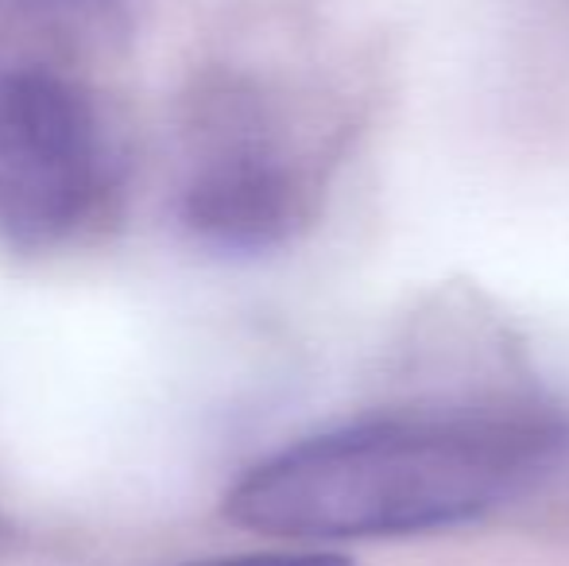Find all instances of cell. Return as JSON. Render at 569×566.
<instances>
[{"instance_id": "6da1fadb", "label": "cell", "mask_w": 569, "mask_h": 566, "mask_svg": "<svg viewBox=\"0 0 569 566\" xmlns=\"http://www.w3.org/2000/svg\"><path fill=\"white\" fill-rule=\"evenodd\" d=\"M569 443L519 411H399L283 446L229 489L226 516L283 539H403L477 524Z\"/></svg>"}, {"instance_id": "7a4b0ae2", "label": "cell", "mask_w": 569, "mask_h": 566, "mask_svg": "<svg viewBox=\"0 0 569 566\" xmlns=\"http://www.w3.org/2000/svg\"><path fill=\"white\" fill-rule=\"evenodd\" d=\"M109 190V143L59 70L0 62V245L54 249L82 234Z\"/></svg>"}, {"instance_id": "3957f363", "label": "cell", "mask_w": 569, "mask_h": 566, "mask_svg": "<svg viewBox=\"0 0 569 566\" xmlns=\"http://www.w3.org/2000/svg\"><path fill=\"white\" fill-rule=\"evenodd\" d=\"M315 175L263 109L232 101L210 125L179 195L187 229L221 252L287 245L315 214Z\"/></svg>"}, {"instance_id": "277c9868", "label": "cell", "mask_w": 569, "mask_h": 566, "mask_svg": "<svg viewBox=\"0 0 569 566\" xmlns=\"http://www.w3.org/2000/svg\"><path fill=\"white\" fill-rule=\"evenodd\" d=\"M194 566H352L349 555L326 552V547H302V552H256V555H229Z\"/></svg>"}, {"instance_id": "5b68a950", "label": "cell", "mask_w": 569, "mask_h": 566, "mask_svg": "<svg viewBox=\"0 0 569 566\" xmlns=\"http://www.w3.org/2000/svg\"><path fill=\"white\" fill-rule=\"evenodd\" d=\"M43 4H67V8H74V4H101V0H43Z\"/></svg>"}]
</instances>
